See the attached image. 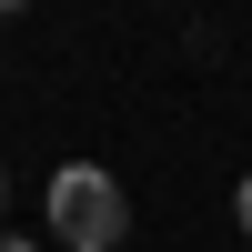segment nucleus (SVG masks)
I'll use <instances>...</instances> for the list:
<instances>
[{"instance_id":"obj_1","label":"nucleus","mask_w":252,"mask_h":252,"mask_svg":"<svg viewBox=\"0 0 252 252\" xmlns=\"http://www.w3.org/2000/svg\"><path fill=\"white\" fill-rule=\"evenodd\" d=\"M51 232L71 252H111L131 232V202H121V182L101 172V161H61L51 172Z\"/></svg>"},{"instance_id":"obj_3","label":"nucleus","mask_w":252,"mask_h":252,"mask_svg":"<svg viewBox=\"0 0 252 252\" xmlns=\"http://www.w3.org/2000/svg\"><path fill=\"white\" fill-rule=\"evenodd\" d=\"M0 252H40V242H10V232H0Z\"/></svg>"},{"instance_id":"obj_4","label":"nucleus","mask_w":252,"mask_h":252,"mask_svg":"<svg viewBox=\"0 0 252 252\" xmlns=\"http://www.w3.org/2000/svg\"><path fill=\"white\" fill-rule=\"evenodd\" d=\"M0 202H10V172H0Z\"/></svg>"},{"instance_id":"obj_2","label":"nucleus","mask_w":252,"mask_h":252,"mask_svg":"<svg viewBox=\"0 0 252 252\" xmlns=\"http://www.w3.org/2000/svg\"><path fill=\"white\" fill-rule=\"evenodd\" d=\"M232 212H242V242H252V182H242V202H232Z\"/></svg>"}]
</instances>
